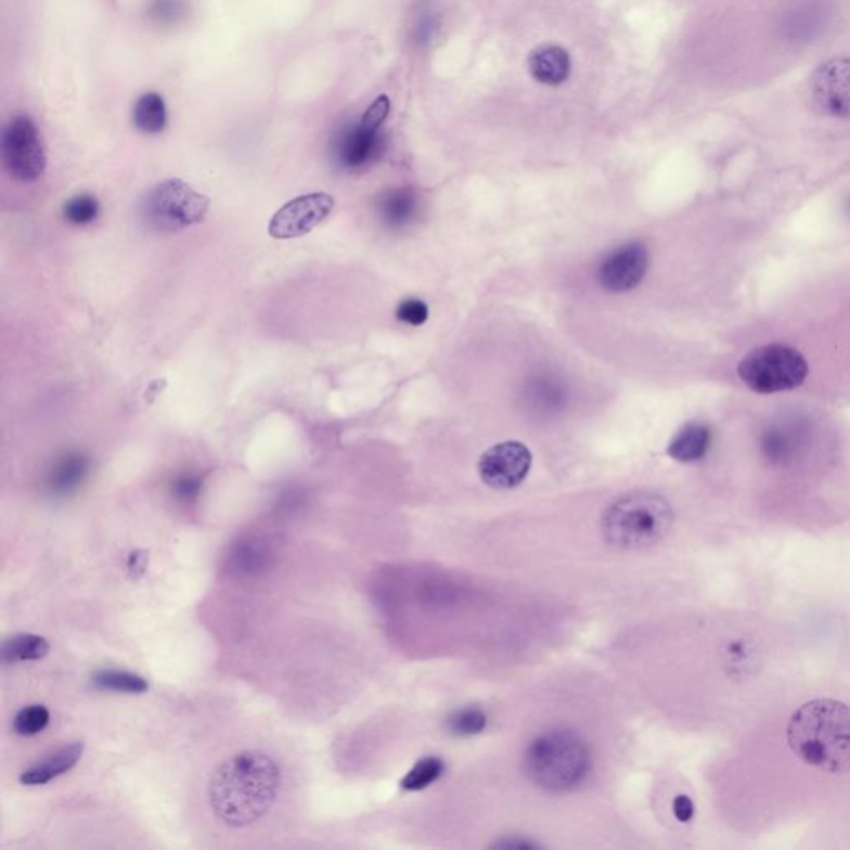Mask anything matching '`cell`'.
I'll return each instance as SVG.
<instances>
[{"instance_id":"obj_1","label":"cell","mask_w":850,"mask_h":850,"mask_svg":"<svg viewBox=\"0 0 850 850\" xmlns=\"http://www.w3.org/2000/svg\"><path fill=\"white\" fill-rule=\"evenodd\" d=\"M281 781V768L271 756L240 752L224 761L209 780V808L227 826H252L273 808Z\"/></svg>"},{"instance_id":"obj_2","label":"cell","mask_w":850,"mask_h":850,"mask_svg":"<svg viewBox=\"0 0 850 850\" xmlns=\"http://www.w3.org/2000/svg\"><path fill=\"white\" fill-rule=\"evenodd\" d=\"M790 751L822 773H850V708L814 699L796 709L787 724Z\"/></svg>"},{"instance_id":"obj_3","label":"cell","mask_w":850,"mask_h":850,"mask_svg":"<svg viewBox=\"0 0 850 850\" xmlns=\"http://www.w3.org/2000/svg\"><path fill=\"white\" fill-rule=\"evenodd\" d=\"M602 527L609 545L623 550L649 549L670 533L673 511L667 500L655 493H631L605 512Z\"/></svg>"},{"instance_id":"obj_4","label":"cell","mask_w":850,"mask_h":850,"mask_svg":"<svg viewBox=\"0 0 850 850\" xmlns=\"http://www.w3.org/2000/svg\"><path fill=\"white\" fill-rule=\"evenodd\" d=\"M589 748L570 731H549L531 740L525 752L528 777L552 793L574 789L589 774Z\"/></svg>"},{"instance_id":"obj_5","label":"cell","mask_w":850,"mask_h":850,"mask_svg":"<svg viewBox=\"0 0 850 850\" xmlns=\"http://www.w3.org/2000/svg\"><path fill=\"white\" fill-rule=\"evenodd\" d=\"M737 374L755 392H787L804 384L809 364L796 349L783 344H769L744 356L737 364Z\"/></svg>"},{"instance_id":"obj_6","label":"cell","mask_w":850,"mask_h":850,"mask_svg":"<svg viewBox=\"0 0 850 850\" xmlns=\"http://www.w3.org/2000/svg\"><path fill=\"white\" fill-rule=\"evenodd\" d=\"M209 208L208 196L202 195L178 178L162 181L150 190L140 205L146 227L164 233H177L202 223Z\"/></svg>"},{"instance_id":"obj_7","label":"cell","mask_w":850,"mask_h":850,"mask_svg":"<svg viewBox=\"0 0 850 850\" xmlns=\"http://www.w3.org/2000/svg\"><path fill=\"white\" fill-rule=\"evenodd\" d=\"M2 159L9 175L21 183H34L46 173V145L33 118L18 115L9 121L2 133Z\"/></svg>"},{"instance_id":"obj_8","label":"cell","mask_w":850,"mask_h":850,"mask_svg":"<svg viewBox=\"0 0 850 850\" xmlns=\"http://www.w3.org/2000/svg\"><path fill=\"white\" fill-rule=\"evenodd\" d=\"M390 112V100L386 95L377 96L369 105L361 120L352 127L340 131L333 143V155L343 168L364 167L377 153L379 145V128Z\"/></svg>"},{"instance_id":"obj_9","label":"cell","mask_w":850,"mask_h":850,"mask_svg":"<svg viewBox=\"0 0 850 850\" xmlns=\"http://www.w3.org/2000/svg\"><path fill=\"white\" fill-rule=\"evenodd\" d=\"M334 208V198L327 193H309L291 199L271 218L268 233L276 240L305 236L323 223Z\"/></svg>"},{"instance_id":"obj_10","label":"cell","mask_w":850,"mask_h":850,"mask_svg":"<svg viewBox=\"0 0 850 850\" xmlns=\"http://www.w3.org/2000/svg\"><path fill=\"white\" fill-rule=\"evenodd\" d=\"M531 454L527 446L517 440L490 447L478 462V474L486 486L497 490L515 489L527 478Z\"/></svg>"},{"instance_id":"obj_11","label":"cell","mask_w":850,"mask_h":850,"mask_svg":"<svg viewBox=\"0 0 850 850\" xmlns=\"http://www.w3.org/2000/svg\"><path fill=\"white\" fill-rule=\"evenodd\" d=\"M811 96L822 114L850 118V59H833L815 68Z\"/></svg>"},{"instance_id":"obj_12","label":"cell","mask_w":850,"mask_h":850,"mask_svg":"<svg viewBox=\"0 0 850 850\" xmlns=\"http://www.w3.org/2000/svg\"><path fill=\"white\" fill-rule=\"evenodd\" d=\"M648 270V249L642 243H628L609 253L598 270V283L609 293H627L642 283Z\"/></svg>"},{"instance_id":"obj_13","label":"cell","mask_w":850,"mask_h":850,"mask_svg":"<svg viewBox=\"0 0 850 850\" xmlns=\"http://www.w3.org/2000/svg\"><path fill=\"white\" fill-rule=\"evenodd\" d=\"M90 459L82 452H67L47 472L46 490L52 499H67L86 482Z\"/></svg>"},{"instance_id":"obj_14","label":"cell","mask_w":850,"mask_h":850,"mask_svg":"<svg viewBox=\"0 0 850 850\" xmlns=\"http://www.w3.org/2000/svg\"><path fill=\"white\" fill-rule=\"evenodd\" d=\"M273 562V550L268 542L258 537L243 539L231 546L224 567L228 574L237 578H255L265 574Z\"/></svg>"},{"instance_id":"obj_15","label":"cell","mask_w":850,"mask_h":850,"mask_svg":"<svg viewBox=\"0 0 850 850\" xmlns=\"http://www.w3.org/2000/svg\"><path fill=\"white\" fill-rule=\"evenodd\" d=\"M804 425L797 421L776 422L769 425L761 437V449L765 459L773 464H786L793 461L802 443H804Z\"/></svg>"},{"instance_id":"obj_16","label":"cell","mask_w":850,"mask_h":850,"mask_svg":"<svg viewBox=\"0 0 850 850\" xmlns=\"http://www.w3.org/2000/svg\"><path fill=\"white\" fill-rule=\"evenodd\" d=\"M83 749H86L83 743L65 744L57 751L50 752L36 764L25 769L18 781L24 786H43L50 781L57 780L59 776L68 773L77 765V762L82 758Z\"/></svg>"},{"instance_id":"obj_17","label":"cell","mask_w":850,"mask_h":850,"mask_svg":"<svg viewBox=\"0 0 850 850\" xmlns=\"http://www.w3.org/2000/svg\"><path fill=\"white\" fill-rule=\"evenodd\" d=\"M528 70L531 77L543 86H562L570 75V55L558 46L539 47L528 57Z\"/></svg>"},{"instance_id":"obj_18","label":"cell","mask_w":850,"mask_h":850,"mask_svg":"<svg viewBox=\"0 0 850 850\" xmlns=\"http://www.w3.org/2000/svg\"><path fill=\"white\" fill-rule=\"evenodd\" d=\"M827 9L819 0H809L804 4L796 5L784 17V33L789 39H814L826 24Z\"/></svg>"},{"instance_id":"obj_19","label":"cell","mask_w":850,"mask_h":850,"mask_svg":"<svg viewBox=\"0 0 850 850\" xmlns=\"http://www.w3.org/2000/svg\"><path fill=\"white\" fill-rule=\"evenodd\" d=\"M711 446V430L701 422H690L673 437L668 454L678 462H696L705 458Z\"/></svg>"},{"instance_id":"obj_20","label":"cell","mask_w":850,"mask_h":850,"mask_svg":"<svg viewBox=\"0 0 850 850\" xmlns=\"http://www.w3.org/2000/svg\"><path fill=\"white\" fill-rule=\"evenodd\" d=\"M137 130L146 136L162 133L167 127V105L164 96L155 92L143 93L131 112Z\"/></svg>"},{"instance_id":"obj_21","label":"cell","mask_w":850,"mask_h":850,"mask_svg":"<svg viewBox=\"0 0 850 850\" xmlns=\"http://www.w3.org/2000/svg\"><path fill=\"white\" fill-rule=\"evenodd\" d=\"M50 645L46 638L33 633H18L8 638L2 645V661H37L49 655Z\"/></svg>"},{"instance_id":"obj_22","label":"cell","mask_w":850,"mask_h":850,"mask_svg":"<svg viewBox=\"0 0 850 850\" xmlns=\"http://www.w3.org/2000/svg\"><path fill=\"white\" fill-rule=\"evenodd\" d=\"M415 211V196L409 190H392L381 196L379 212L386 223L402 227Z\"/></svg>"},{"instance_id":"obj_23","label":"cell","mask_w":850,"mask_h":850,"mask_svg":"<svg viewBox=\"0 0 850 850\" xmlns=\"http://www.w3.org/2000/svg\"><path fill=\"white\" fill-rule=\"evenodd\" d=\"M93 686L114 693H127V695H142L149 690V683L139 674L117 670L99 671L93 677Z\"/></svg>"},{"instance_id":"obj_24","label":"cell","mask_w":850,"mask_h":850,"mask_svg":"<svg viewBox=\"0 0 850 850\" xmlns=\"http://www.w3.org/2000/svg\"><path fill=\"white\" fill-rule=\"evenodd\" d=\"M442 773L443 762L439 758H425L409 771L401 784L408 790H422L436 783Z\"/></svg>"},{"instance_id":"obj_25","label":"cell","mask_w":850,"mask_h":850,"mask_svg":"<svg viewBox=\"0 0 850 850\" xmlns=\"http://www.w3.org/2000/svg\"><path fill=\"white\" fill-rule=\"evenodd\" d=\"M100 212V203L92 195H77L64 205V218L68 223L83 227L96 220Z\"/></svg>"},{"instance_id":"obj_26","label":"cell","mask_w":850,"mask_h":850,"mask_svg":"<svg viewBox=\"0 0 850 850\" xmlns=\"http://www.w3.org/2000/svg\"><path fill=\"white\" fill-rule=\"evenodd\" d=\"M50 721V712L46 706L33 705L22 708L15 714L14 730L21 736H36L46 730Z\"/></svg>"},{"instance_id":"obj_27","label":"cell","mask_w":850,"mask_h":850,"mask_svg":"<svg viewBox=\"0 0 850 850\" xmlns=\"http://www.w3.org/2000/svg\"><path fill=\"white\" fill-rule=\"evenodd\" d=\"M447 726L455 736H472V734L482 733L484 727L487 726V716L480 709H461L450 716Z\"/></svg>"},{"instance_id":"obj_28","label":"cell","mask_w":850,"mask_h":850,"mask_svg":"<svg viewBox=\"0 0 850 850\" xmlns=\"http://www.w3.org/2000/svg\"><path fill=\"white\" fill-rule=\"evenodd\" d=\"M202 490L203 478L199 475L190 474V472L178 475L171 482V495L175 497L177 502L183 503V505L195 503L198 497L202 495Z\"/></svg>"},{"instance_id":"obj_29","label":"cell","mask_w":850,"mask_h":850,"mask_svg":"<svg viewBox=\"0 0 850 850\" xmlns=\"http://www.w3.org/2000/svg\"><path fill=\"white\" fill-rule=\"evenodd\" d=\"M397 319L411 326H422L429 318V308L421 299L409 298L397 306Z\"/></svg>"},{"instance_id":"obj_30","label":"cell","mask_w":850,"mask_h":850,"mask_svg":"<svg viewBox=\"0 0 850 850\" xmlns=\"http://www.w3.org/2000/svg\"><path fill=\"white\" fill-rule=\"evenodd\" d=\"M674 815L680 819L681 822H687L693 814H695V808H693V802L687 799L686 796H680L674 799Z\"/></svg>"}]
</instances>
